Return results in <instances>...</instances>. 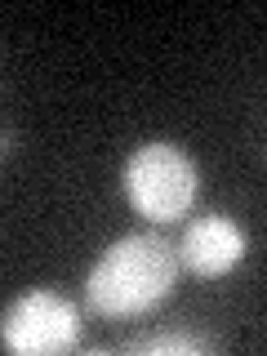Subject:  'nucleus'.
<instances>
[{
	"instance_id": "5",
	"label": "nucleus",
	"mask_w": 267,
	"mask_h": 356,
	"mask_svg": "<svg viewBox=\"0 0 267 356\" xmlns=\"http://www.w3.org/2000/svg\"><path fill=\"white\" fill-rule=\"evenodd\" d=\"M138 352H205V343H200V339H187V334H165V339L138 343Z\"/></svg>"
},
{
	"instance_id": "4",
	"label": "nucleus",
	"mask_w": 267,
	"mask_h": 356,
	"mask_svg": "<svg viewBox=\"0 0 267 356\" xmlns=\"http://www.w3.org/2000/svg\"><path fill=\"white\" fill-rule=\"evenodd\" d=\"M178 263L192 267L196 276H227L232 267L245 259V236L232 218L205 214L196 222H187L183 241H178Z\"/></svg>"
},
{
	"instance_id": "3",
	"label": "nucleus",
	"mask_w": 267,
	"mask_h": 356,
	"mask_svg": "<svg viewBox=\"0 0 267 356\" xmlns=\"http://www.w3.org/2000/svg\"><path fill=\"white\" fill-rule=\"evenodd\" d=\"M76 339H81V312L54 289H31V294L14 298L0 316V348L18 356L67 352L76 348Z\"/></svg>"
},
{
	"instance_id": "2",
	"label": "nucleus",
	"mask_w": 267,
	"mask_h": 356,
	"mask_svg": "<svg viewBox=\"0 0 267 356\" xmlns=\"http://www.w3.org/2000/svg\"><path fill=\"white\" fill-rule=\"evenodd\" d=\"M129 205L152 222H174L196 200V165L174 143H143L125 165Z\"/></svg>"
},
{
	"instance_id": "1",
	"label": "nucleus",
	"mask_w": 267,
	"mask_h": 356,
	"mask_svg": "<svg viewBox=\"0 0 267 356\" xmlns=\"http://www.w3.org/2000/svg\"><path fill=\"white\" fill-rule=\"evenodd\" d=\"M178 281V254L165 236L138 232L107 245L85 281V298L98 316H143L170 298Z\"/></svg>"
}]
</instances>
